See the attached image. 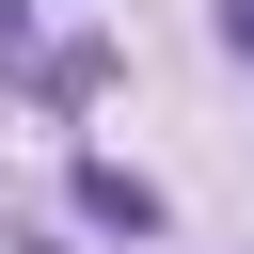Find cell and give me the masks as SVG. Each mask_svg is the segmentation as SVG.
<instances>
[{
	"label": "cell",
	"instance_id": "3957f363",
	"mask_svg": "<svg viewBox=\"0 0 254 254\" xmlns=\"http://www.w3.org/2000/svg\"><path fill=\"white\" fill-rule=\"evenodd\" d=\"M222 48H238V64H254V0H222Z\"/></svg>",
	"mask_w": 254,
	"mask_h": 254
},
{
	"label": "cell",
	"instance_id": "277c9868",
	"mask_svg": "<svg viewBox=\"0 0 254 254\" xmlns=\"http://www.w3.org/2000/svg\"><path fill=\"white\" fill-rule=\"evenodd\" d=\"M16 48H32V0H0V64H16Z\"/></svg>",
	"mask_w": 254,
	"mask_h": 254
},
{
	"label": "cell",
	"instance_id": "7a4b0ae2",
	"mask_svg": "<svg viewBox=\"0 0 254 254\" xmlns=\"http://www.w3.org/2000/svg\"><path fill=\"white\" fill-rule=\"evenodd\" d=\"M32 95H48V111H95V95H111V48H95V32H64V48L32 64Z\"/></svg>",
	"mask_w": 254,
	"mask_h": 254
},
{
	"label": "cell",
	"instance_id": "6da1fadb",
	"mask_svg": "<svg viewBox=\"0 0 254 254\" xmlns=\"http://www.w3.org/2000/svg\"><path fill=\"white\" fill-rule=\"evenodd\" d=\"M64 190H79V222H95V238H159V222H175V206H159V175H127V159H95V143H79V175H64Z\"/></svg>",
	"mask_w": 254,
	"mask_h": 254
}]
</instances>
